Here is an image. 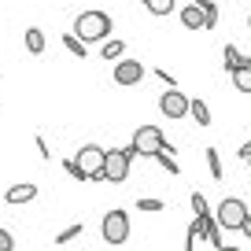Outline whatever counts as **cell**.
Returning a JSON list of instances; mask_svg holds the SVG:
<instances>
[{"instance_id": "cell-1", "label": "cell", "mask_w": 251, "mask_h": 251, "mask_svg": "<svg viewBox=\"0 0 251 251\" xmlns=\"http://www.w3.org/2000/svg\"><path fill=\"white\" fill-rule=\"evenodd\" d=\"M111 26H115V23H111L107 11L89 8V11H81V15L74 19V30L71 33L81 41V45H93V41H100V45H103V41L111 37Z\"/></svg>"}, {"instance_id": "cell-2", "label": "cell", "mask_w": 251, "mask_h": 251, "mask_svg": "<svg viewBox=\"0 0 251 251\" xmlns=\"http://www.w3.org/2000/svg\"><path fill=\"white\" fill-rule=\"evenodd\" d=\"M133 151L141 159H148V155H155V151H174V144L166 141V133L163 129H159V126H141V129H137L133 133Z\"/></svg>"}, {"instance_id": "cell-3", "label": "cell", "mask_w": 251, "mask_h": 251, "mask_svg": "<svg viewBox=\"0 0 251 251\" xmlns=\"http://www.w3.org/2000/svg\"><path fill=\"white\" fill-rule=\"evenodd\" d=\"M137 151L126 144V148H111L107 159H103V181H111V185H122L126 177H129V166H133Z\"/></svg>"}, {"instance_id": "cell-4", "label": "cell", "mask_w": 251, "mask_h": 251, "mask_svg": "<svg viewBox=\"0 0 251 251\" xmlns=\"http://www.w3.org/2000/svg\"><path fill=\"white\" fill-rule=\"evenodd\" d=\"M100 229H103V240H107L111 248H118V244H126V240H129V214L115 207V211H107V214H103Z\"/></svg>"}, {"instance_id": "cell-5", "label": "cell", "mask_w": 251, "mask_h": 251, "mask_svg": "<svg viewBox=\"0 0 251 251\" xmlns=\"http://www.w3.org/2000/svg\"><path fill=\"white\" fill-rule=\"evenodd\" d=\"M244 218H248V203L236 196H226L218 203V211H214V222H218V229H240Z\"/></svg>"}, {"instance_id": "cell-6", "label": "cell", "mask_w": 251, "mask_h": 251, "mask_svg": "<svg viewBox=\"0 0 251 251\" xmlns=\"http://www.w3.org/2000/svg\"><path fill=\"white\" fill-rule=\"evenodd\" d=\"M103 159H107V151H103L100 144H81V151L74 155V163L89 174V181H103Z\"/></svg>"}, {"instance_id": "cell-7", "label": "cell", "mask_w": 251, "mask_h": 251, "mask_svg": "<svg viewBox=\"0 0 251 251\" xmlns=\"http://www.w3.org/2000/svg\"><path fill=\"white\" fill-rule=\"evenodd\" d=\"M159 115L170 118V122H177V118L188 115V96L177 93V89H166L163 96H159Z\"/></svg>"}, {"instance_id": "cell-8", "label": "cell", "mask_w": 251, "mask_h": 251, "mask_svg": "<svg viewBox=\"0 0 251 251\" xmlns=\"http://www.w3.org/2000/svg\"><path fill=\"white\" fill-rule=\"evenodd\" d=\"M144 78V63L141 59H118L115 63V71H111V81H115V85H137V81Z\"/></svg>"}, {"instance_id": "cell-9", "label": "cell", "mask_w": 251, "mask_h": 251, "mask_svg": "<svg viewBox=\"0 0 251 251\" xmlns=\"http://www.w3.org/2000/svg\"><path fill=\"white\" fill-rule=\"evenodd\" d=\"M222 63H226V74H236V71H244V67H251V55L244 52V48H236V45H226L222 48Z\"/></svg>"}, {"instance_id": "cell-10", "label": "cell", "mask_w": 251, "mask_h": 251, "mask_svg": "<svg viewBox=\"0 0 251 251\" xmlns=\"http://www.w3.org/2000/svg\"><path fill=\"white\" fill-rule=\"evenodd\" d=\"M4 200H8L11 207H19V203H30V200H37V185H33V181H23V185H11L8 192H4Z\"/></svg>"}, {"instance_id": "cell-11", "label": "cell", "mask_w": 251, "mask_h": 251, "mask_svg": "<svg viewBox=\"0 0 251 251\" xmlns=\"http://www.w3.org/2000/svg\"><path fill=\"white\" fill-rule=\"evenodd\" d=\"M181 26L185 30H211V23H207V15L196 8V4H188V8H181Z\"/></svg>"}, {"instance_id": "cell-12", "label": "cell", "mask_w": 251, "mask_h": 251, "mask_svg": "<svg viewBox=\"0 0 251 251\" xmlns=\"http://www.w3.org/2000/svg\"><path fill=\"white\" fill-rule=\"evenodd\" d=\"M23 41H26V52H30V55H41V52H45V45H48V37H45L41 26H30Z\"/></svg>"}, {"instance_id": "cell-13", "label": "cell", "mask_w": 251, "mask_h": 251, "mask_svg": "<svg viewBox=\"0 0 251 251\" xmlns=\"http://www.w3.org/2000/svg\"><path fill=\"white\" fill-rule=\"evenodd\" d=\"M100 55H103L107 63H118V59L126 55V41H118V37H107V41L100 45Z\"/></svg>"}, {"instance_id": "cell-14", "label": "cell", "mask_w": 251, "mask_h": 251, "mask_svg": "<svg viewBox=\"0 0 251 251\" xmlns=\"http://www.w3.org/2000/svg\"><path fill=\"white\" fill-rule=\"evenodd\" d=\"M188 115L196 118V126H211V107H207L200 96H196V100H188Z\"/></svg>"}, {"instance_id": "cell-15", "label": "cell", "mask_w": 251, "mask_h": 251, "mask_svg": "<svg viewBox=\"0 0 251 251\" xmlns=\"http://www.w3.org/2000/svg\"><path fill=\"white\" fill-rule=\"evenodd\" d=\"M207 174H211V177L214 181H222V174H226V170H222V155H218V148H207Z\"/></svg>"}, {"instance_id": "cell-16", "label": "cell", "mask_w": 251, "mask_h": 251, "mask_svg": "<svg viewBox=\"0 0 251 251\" xmlns=\"http://www.w3.org/2000/svg\"><path fill=\"white\" fill-rule=\"evenodd\" d=\"M233 78V85H236V93H244V96H251V67H244V71H236V74H229Z\"/></svg>"}, {"instance_id": "cell-17", "label": "cell", "mask_w": 251, "mask_h": 251, "mask_svg": "<svg viewBox=\"0 0 251 251\" xmlns=\"http://www.w3.org/2000/svg\"><path fill=\"white\" fill-rule=\"evenodd\" d=\"M63 48H67L71 55H78V59H85V55H89V52H85V45H81L74 33H63Z\"/></svg>"}, {"instance_id": "cell-18", "label": "cell", "mask_w": 251, "mask_h": 251, "mask_svg": "<svg viewBox=\"0 0 251 251\" xmlns=\"http://www.w3.org/2000/svg\"><path fill=\"white\" fill-rule=\"evenodd\" d=\"M174 4H177V0H144V8H148L151 15H170Z\"/></svg>"}, {"instance_id": "cell-19", "label": "cell", "mask_w": 251, "mask_h": 251, "mask_svg": "<svg viewBox=\"0 0 251 251\" xmlns=\"http://www.w3.org/2000/svg\"><path fill=\"white\" fill-rule=\"evenodd\" d=\"M78 236H81V222H74V226H67V229L55 233V244H71V240H78Z\"/></svg>"}, {"instance_id": "cell-20", "label": "cell", "mask_w": 251, "mask_h": 251, "mask_svg": "<svg viewBox=\"0 0 251 251\" xmlns=\"http://www.w3.org/2000/svg\"><path fill=\"white\" fill-rule=\"evenodd\" d=\"M151 159H159V166H163V170H170V174H181V166H177V159H174V151H155Z\"/></svg>"}, {"instance_id": "cell-21", "label": "cell", "mask_w": 251, "mask_h": 251, "mask_svg": "<svg viewBox=\"0 0 251 251\" xmlns=\"http://www.w3.org/2000/svg\"><path fill=\"white\" fill-rule=\"evenodd\" d=\"M188 203H192V211H196V214H211V203H207V196L200 192V188L188 196Z\"/></svg>"}, {"instance_id": "cell-22", "label": "cell", "mask_w": 251, "mask_h": 251, "mask_svg": "<svg viewBox=\"0 0 251 251\" xmlns=\"http://www.w3.org/2000/svg\"><path fill=\"white\" fill-rule=\"evenodd\" d=\"M63 170L71 174V177H74V181H89V174H85V170H81V166H78V163H74V159H63Z\"/></svg>"}, {"instance_id": "cell-23", "label": "cell", "mask_w": 251, "mask_h": 251, "mask_svg": "<svg viewBox=\"0 0 251 251\" xmlns=\"http://www.w3.org/2000/svg\"><path fill=\"white\" fill-rule=\"evenodd\" d=\"M163 200H137V211H148V214H159V211H163Z\"/></svg>"}, {"instance_id": "cell-24", "label": "cell", "mask_w": 251, "mask_h": 251, "mask_svg": "<svg viewBox=\"0 0 251 251\" xmlns=\"http://www.w3.org/2000/svg\"><path fill=\"white\" fill-rule=\"evenodd\" d=\"M0 251H15V236L8 229H0Z\"/></svg>"}, {"instance_id": "cell-25", "label": "cell", "mask_w": 251, "mask_h": 251, "mask_svg": "<svg viewBox=\"0 0 251 251\" xmlns=\"http://www.w3.org/2000/svg\"><path fill=\"white\" fill-rule=\"evenodd\" d=\"M155 78H159V81H166V89H177L174 74H170V71H163V67H155Z\"/></svg>"}, {"instance_id": "cell-26", "label": "cell", "mask_w": 251, "mask_h": 251, "mask_svg": "<svg viewBox=\"0 0 251 251\" xmlns=\"http://www.w3.org/2000/svg\"><path fill=\"white\" fill-rule=\"evenodd\" d=\"M33 144H37V155H41V159H48V155H52V151H48V141H45L41 133L33 137Z\"/></svg>"}, {"instance_id": "cell-27", "label": "cell", "mask_w": 251, "mask_h": 251, "mask_svg": "<svg viewBox=\"0 0 251 251\" xmlns=\"http://www.w3.org/2000/svg\"><path fill=\"white\" fill-rule=\"evenodd\" d=\"M240 159H244V163L251 159V141H244V144H240Z\"/></svg>"}, {"instance_id": "cell-28", "label": "cell", "mask_w": 251, "mask_h": 251, "mask_svg": "<svg viewBox=\"0 0 251 251\" xmlns=\"http://www.w3.org/2000/svg\"><path fill=\"white\" fill-rule=\"evenodd\" d=\"M240 233H244V236H248V240H251V214H248V218H244V226H240Z\"/></svg>"}, {"instance_id": "cell-29", "label": "cell", "mask_w": 251, "mask_h": 251, "mask_svg": "<svg viewBox=\"0 0 251 251\" xmlns=\"http://www.w3.org/2000/svg\"><path fill=\"white\" fill-rule=\"evenodd\" d=\"M218 251H240V248H226V244H222V248H218Z\"/></svg>"}, {"instance_id": "cell-30", "label": "cell", "mask_w": 251, "mask_h": 251, "mask_svg": "<svg viewBox=\"0 0 251 251\" xmlns=\"http://www.w3.org/2000/svg\"><path fill=\"white\" fill-rule=\"evenodd\" d=\"M248 30H251V15H248Z\"/></svg>"}, {"instance_id": "cell-31", "label": "cell", "mask_w": 251, "mask_h": 251, "mask_svg": "<svg viewBox=\"0 0 251 251\" xmlns=\"http://www.w3.org/2000/svg\"><path fill=\"white\" fill-rule=\"evenodd\" d=\"M248 170H251V159H248Z\"/></svg>"}, {"instance_id": "cell-32", "label": "cell", "mask_w": 251, "mask_h": 251, "mask_svg": "<svg viewBox=\"0 0 251 251\" xmlns=\"http://www.w3.org/2000/svg\"><path fill=\"white\" fill-rule=\"evenodd\" d=\"M141 4H144V0H141Z\"/></svg>"}]
</instances>
